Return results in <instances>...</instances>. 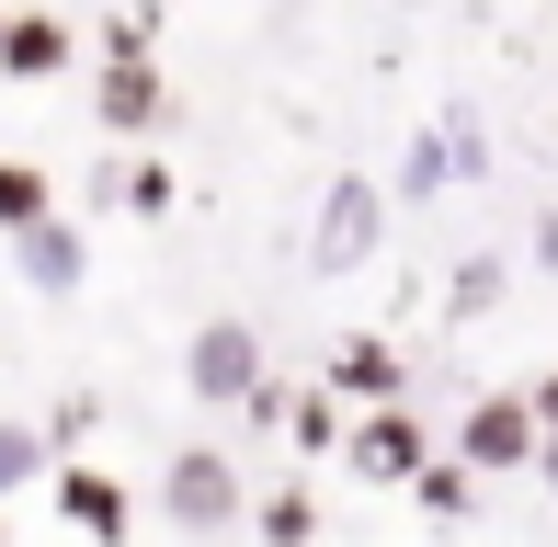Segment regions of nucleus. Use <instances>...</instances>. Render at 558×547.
Listing matches in <instances>:
<instances>
[{
	"mask_svg": "<svg viewBox=\"0 0 558 547\" xmlns=\"http://www.w3.org/2000/svg\"><path fill=\"white\" fill-rule=\"evenodd\" d=\"M183 388L206 411H240L251 388H263V331L251 319H194V342H183Z\"/></svg>",
	"mask_w": 558,
	"mask_h": 547,
	"instance_id": "nucleus-3",
	"label": "nucleus"
},
{
	"mask_svg": "<svg viewBox=\"0 0 558 547\" xmlns=\"http://www.w3.org/2000/svg\"><path fill=\"white\" fill-rule=\"evenodd\" d=\"M148 35H160V12H114L104 23V58H148Z\"/></svg>",
	"mask_w": 558,
	"mask_h": 547,
	"instance_id": "nucleus-19",
	"label": "nucleus"
},
{
	"mask_svg": "<svg viewBox=\"0 0 558 547\" xmlns=\"http://www.w3.org/2000/svg\"><path fill=\"white\" fill-rule=\"evenodd\" d=\"M342 400L331 388H286V434H296V457H342Z\"/></svg>",
	"mask_w": 558,
	"mask_h": 547,
	"instance_id": "nucleus-15",
	"label": "nucleus"
},
{
	"mask_svg": "<svg viewBox=\"0 0 558 547\" xmlns=\"http://www.w3.org/2000/svg\"><path fill=\"white\" fill-rule=\"evenodd\" d=\"M46 467H58V434H46V422H0V502L35 490Z\"/></svg>",
	"mask_w": 558,
	"mask_h": 547,
	"instance_id": "nucleus-17",
	"label": "nucleus"
},
{
	"mask_svg": "<svg viewBox=\"0 0 558 547\" xmlns=\"http://www.w3.org/2000/svg\"><path fill=\"white\" fill-rule=\"evenodd\" d=\"M58 513H69L92 547H125V479H114V467L69 457V467H58Z\"/></svg>",
	"mask_w": 558,
	"mask_h": 547,
	"instance_id": "nucleus-11",
	"label": "nucleus"
},
{
	"mask_svg": "<svg viewBox=\"0 0 558 547\" xmlns=\"http://www.w3.org/2000/svg\"><path fill=\"white\" fill-rule=\"evenodd\" d=\"M399 388H411V365H399L388 331H342V342H331V400H342V411H388Z\"/></svg>",
	"mask_w": 558,
	"mask_h": 547,
	"instance_id": "nucleus-8",
	"label": "nucleus"
},
{
	"mask_svg": "<svg viewBox=\"0 0 558 547\" xmlns=\"http://www.w3.org/2000/svg\"><path fill=\"white\" fill-rule=\"evenodd\" d=\"M251 536H263V547H319V502H308V479H274L263 502H251Z\"/></svg>",
	"mask_w": 558,
	"mask_h": 547,
	"instance_id": "nucleus-12",
	"label": "nucleus"
},
{
	"mask_svg": "<svg viewBox=\"0 0 558 547\" xmlns=\"http://www.w3.org/2000/svg\"><path fill=\"white\" fill-rule=\"evenodd\" d=\"M445 274H456V285H445V319H456V331H468V319H490V308H501V252H456Z\"/></svg>",
	"mask_w": 558,
	"mask_h": 547,
	"instance_id": "nucleus-16",
	"label": "nucleus"
},
{
	"mask_svg": "<svg viewBox=\"0 0 558 547\" xmlns=\"http://www.w3.org/2000/svg\"><path fill=\"white\" fill-rule=\"evenodd\" d=\"M58 206V183H46V160H0V240L35 229V217Z\"/></svg>",
	"mask_w": 558,
	"mask_h": 547,
	"instance_id": "nucleus-18",
	"label": "nucleus"
},
{
	"mask_svg": "<svg viewBox=\"0 0 558 547\" xmlns=\"http://www.w3.org/2000/svg\"><path fill=\"white\" fill-rule=\"evenodd\" d=\"M92 206H114V217H171V206H183V171H171L160 148H104Z\"/></svg>",
	"mask_w": 558,
	"mask_h": 547,
	"instance_id": "nucleus-9",
	"label": "nucleus"
},
{
	"mask_svg": "<svg viewBox=\"0 0 558 547\" xmlns=\"http://www.w3.org/2000/svg\"><path fill=\"white\" fill-rule=\"evenodd\" d=\"M388 252V183L376 171H331L308 206V285H331V274H365Z\"/></svg>",
	"mask_w": 558,
	"mask_h": 547,
	"instance_id": "nucleus-1",
	"label": "nucleus"
},
{
	"mask_svg": "<svg viewBox=\"0 0 558 547\" xmlns=\"http://www.w3.org/2000/svg\"><path fill=\"white\" fill-rule=\"evenodd\" d=\"M536 263H547V274H558V206H547V217H536Z\"/></svg>",
	"mask_w": 558,
	"mask_h": 547,
	"instance_id": "nucleus-22",
	"label": "nucleus"
},
{
	"mask_svg": "<svg viewBox=\"0 0 558 547\" xmlns=\"http://www.w3.org/2000/svg\"><path fill=\"white\" fill-rule=\"evenodd\" d=\"M422 457H434V434L411 422V400H388V411H353V422H342V467H353L365 490H399Z\"/></svg>",
	"mask_w": 558,
	"mask_h": 547,
	"instance_id": "nucleus-6",
	"label": "nucleus"
},
{
	"mask_svg": "<svg viewBox=\"0 0 558 547\" xmlns=\"http://www.w3.org/2000/svg\"><path fill=\"white\" fill-rule=\"evenodd\" d=\"M160 513L183 536H228L251 513V490H240V457L228 445H171V467H160Z\"/></svg>",
	"mask_w": 558,
	"mask_h": 547,
	"instance_id": "nucleus-2",
	"label": "nucleus"
},
{
	"mask_svg": "<svg viewBox=\"0 0 558 547\" xmlns=\"http://www.w3.org/2000/svg\"><path fill=\"white\" fill-rule=\"evenodd\" d=\"M81 58V35H69V12H0V81H58V69Z\"/></svg>",
	"mask_w": 558,
	"mask_h": 547,
	"instance_id": "nucleus-10",
	"label": "nucleus"
},
{
	"mask_svg": "<svg viewBox=\"0 0 558 547\" xmlns=\"http://www.w3.org/2000/svg\"><path fill=\"white\" fill-rule=\"evenodd\" d=\"M445 457L468 467V479H501V467H524V457H536V411H524V388H478Z\"/></svg>",
	"mask_w": 558,
	"mask_h": 547,
	"instance_id": "nucleus-5",
	"label": "nucleus"
},
{
	"mask_svg": "<svg viewBox=\"0 0 558 547\" xmlns=\"http://www.w3.org/2000/svg\"><path fill=\"white\" fill-rule=\"evenodd\" d=\"M434 194H456V160H445V126L399 137V206H434Z\"/></svg>",
	"mask_w": 558,
	"mask_h": 547,
	"instance_id": "nucleus-14",
	"label": "nucleus"
},
{
	"mask_svg": "<svg viewBox=\"0 0 558 547\" xmlns=\"http://www.w3.org/2000/svg\"><path fill=\"white\" fill-rule=\"evenodd\" d=\"M12 274L35 296H81V274H92V240H81V217L69 206H46L35 229H12Z\"/></svg>",
	"mask_w": 558,
	"mask_h": 547,
	"instance_id": "nucleus-7",
	"label": "nucleus"
},
{
	"mask_svg": "<svg viewBox=\"0 0 558 547\" xmlns=\"http://www.w3.org/2000/svg\"><path fill=\"white\" fill-rule=\"evenodd\" d=\"M92 126H104V148H148L171 126V81L160 58H104V81H92Z\"/></svg>",
	"mask_w": 558,
	"mask_h": 547,
	"instance_id": "nucleus-4",
	"label": "nucleus"
},
{
	"mask_svg": "<svg viewBox=\"0 0 558 547\" xmlns=\"http://www.w3.org/2000/svg\"><path fill=\"white\" fill-rule=\"evenodd\" d=\"M524 467H536V479L558 490V434H536V457H524Z\"/></svg>",
	"mask_w": 558,
	"mask_h": 547,
	"instance_id": "nucleus-21",
	"label": "nucleus"
},
{
	"mask_svg": "<svg viewBox=\"0 0 558 547\" xmlns=\"http://www.w3.org/2000/svg\"><path fill=\"white\" fill-rule=\"evenodd\" d=\"M399 490H411V502L434 513V525H468V502H478V479H468V467L445 457V445H434V457H422V467H411V479H399Z\"/></svg>",
	"mask_w": 558,
	"mask_h": 547,
	"instance_id": "nucleus-13",
	"label": "nucleus"
},
{
	"mask_svg": "<svg viewBox=\"0 0 558 547\" xmlns=\"http://www.w3.org/2000/svg\"><path fill=\"white\" fill-rule=\"evenodd\" d=\"M524 411H536V434H558V365H547L536 388H524Z\"/></svg>",
	"mask_w": 558,
	"mask_h": 547,
	"instance_id": "nucleus-20",
	"label": "nucleus"
},
{
	"mask_svg": "<svg viewBox=\"0 0 558 547\" xmlns=\"http://www.w3.org/2000/svg\"><path fill=\"white\" fill-rule=\"evenodd\" d=\"M0 547H12V525H0Z\"/></svg>",
	"mask_w": 558,
	"mask_h": 547,
	"instance_id": "nucleus-23",
	"label": "nucleus"
}]
</instances>
